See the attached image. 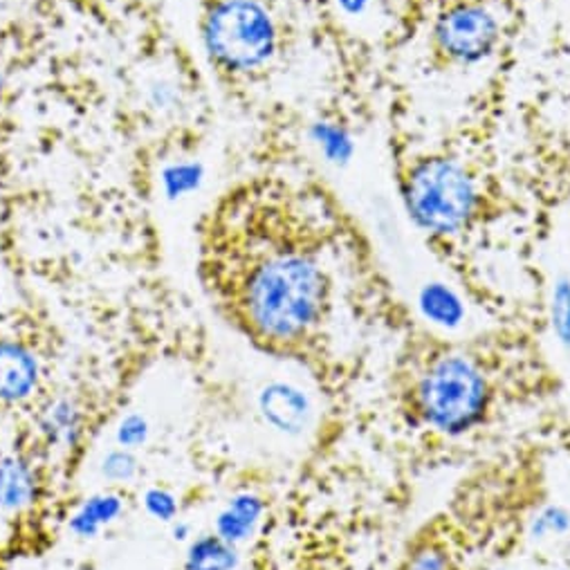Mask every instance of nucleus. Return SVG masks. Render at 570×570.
I'll use <instances>...</instances> for the list:
<instances>
[{
  "instance_id": "nucleus-7",
  "label": "nucleus",
  "mask_w": 570,
  "mask_h": 570,
  "mask_svg": "<svg viewBox=\"0 0 570 570\" xmlns=\"http://www.w3.org/2000/svg\"><path fill=\"white\" fill-rule=\"evenodd\" d=\"M261 404V413L265 415V420L276 426L278 432H299L304 430V424L308 420L311 413V404L306 400V395L291 386V384H269L261 391L258 397Z\"/></svg>"
},
{
  "instance_id": "nucleus-19",
  "label": "nucleus",
  "mask_w": 570,
  "mask_h": 570,
  "mask_svg": "<svg viewBox=\"0 0 570 570\" xmlns=\"http://www.w3.org/2000/svg\"><path fill=\"white\" fill-rule=\"evenodd\" d=\"M0 86H3V79H0Z\"/></svg>"
},
{
  "instance_id": "nucleus-11",
  "label": "nucleus",
  "mask_w": 570,
  "mask_h": 570,
  "mask_svg": "<svg viewBox=\"0 0 570 570\" xmlns=\"http://www.w3.org/2000/svg\"><path fill=\"white\" fill-rule=\"evenodd\" d=\"M124 512V501L119 494L112 492H99L77 508V512L70 517L68 528L79 539H95L101 528L115 523Z\"/></svg>"
},
{
  "instance_id": "nucleus-13",
  "label": "nucleus",
  "mask_w": 570,
  "mask_h": 570,
  "mask_svg": "<svg viewBox=\"0 0 570 570\" xmlns=\"http://www.w3.org/2000/svg\"><path fill=\"white\" fill-rule=\"evenodd\" d=\"M236 546L227 543L218 534H203L194 539L185 554V570H236Z\"/></svg>"
},
{
  "instance_id": "nucleus-10",
  "label": "nucleus",
  "mask_w": 570,
  "mask_h": 570,
  "mask_svg": "<svg viewBox=\"0 0 570 570\" xmlns=\"http://www.w3.org/2000/svg\"><path fill=\"white\" fill-rule=\"evenodd\" d=\"M397 570H461V559L448 537L430 532L411 541Z\"/></svg>"
},
{
  "instance_id": "nucleus-9",
  "label": "nucleus",
  "mask_w": 570,
  "mask_h": 570,
  "mask_svg": "<svg viewBox=\"0 0 570 570\" xmlns=\"http://www.w3.org/2000/svg\"><path fill=\"white\" fill-rule=\"evenodd\" d=\"M263 510L265 503L252 492H240L232 497L216 517V534L232 546L247 541L254 534Z\"/></svg>"
},
{
  "instance_id": "nucleus-5",
  "label": "nucleus",
  "mask_w": 570,
  "mask_h": 570,
  "mask_svg": "<svg viewBox=\"0 0 570 570\" xmlns=\"http://www.w3.org/2000/svg\"><path fill=\"white\" fill-rule=\"evenodd\" d=\"M274 26L256 0H225L207 21L212 55L232 70H254L274 50Z\"/></svg>"
},
{
  "instance_id": "nucleus-2",
  "label": "nucleus",
  "mask_w": 570,
  "mask_h": 570,
  "mask_svg": "<svg viewBox=\"0 0 570 570\" xmlns=\"http://www.w3.org/2000/svg\"><path fill=\"white\" fill-rule=\"evenodd\" d=\"M397 375L404 413L413 424L434 432L465 434L494 409V375L474 346L430 337Z\"/></svg>"
},
{
  "instance_id": "nucleus-8",
  "label": "nucleus",
  "mask_w": 570,
  "mask_h": 570,
  "mask_svg": "<svg viewBox=\"0 0 570 570\" xmlns=\"http://www.w3.org/2000/svg\"><path fill=\"white\" fill-rule=\"evenodd\" d=\"M39 481L32 465L10 454L0 459V512H21L37 501Z\"/></svg>"
},
{
  "instance_id": "nucleus-3",
  "label": "nucleus",
  "mask_w": 570,
  "mask_h": 570,
  "mask_svg": "<svg viewBox=\"0 0 570 570\" xmlns=\"http://www.w3.org/2000/svg\"><path fill=\"white\" fill-rule=\"evenodd\" d=\"M397 183L411 220L434 240H456L485 220L483 174L461 154L430 149L402 160Z\"/></svg>"
},
{
  "instance_id": "nucleus-12",
  "label": "nucleus",
  "mask_w": 570,
  "mask_h": 570,
  "mask_svg": "<svg viewBox=\"0 0 570 570\" xmlns=\"http://www.w3.org/2000/svg\"><path fill=\"white\" fill-rule=\"evenodd\" d=\"M41 432L50 445L72 450L81 439V411L66 397L55 400L41 413Z\"/></svg>"
},
{
  "instance_id": "nucleus-4",
  "label": "nucleus",
  "mask_w": 570,
  "mask_h": 570,
  "mask_svg": "<svg viewBox=\"0 0 570 570\" xmlns=\"http://www.w3.org/2000/svg\"><path fill=\"white\" fill-rule=\"evenodd\" d=\"M510 17L501 0H443L426 28L434 72L472 70L499 57L512 37Z\"/></svg>"
},
{
  "instance_id": "nucleus-17",
  "label": "nucleus",
  "mask_w": 570,
  "mask_h": 570,
  "mask_svg": "<svg viewBox=\"0 0 570 570\" xmlns=\"http://www.w3.org/2000/svg\"><path fill=\"white\" fill-rule=\"evenodd\" d=\"M568 514L559 508H548L543 514H539L534 530L539 534H548V532H563L568 528Z\"/></svg>"
},
{
  "instance_id": "nucleus-6",
  "label": "nucleus",
  "mask_w": 570,
  "mask_h": 570,
  "mask_svg": "<svg viewBox=\"0 0 570 570\" xmlns=\"http://www.w3.org/2000/svg\"><path fill=\"white\" fill-rule=\"evenodd\" d=\"M41 380L37 355L12 340L0 342V402L19 404L35 395Z\"/></svg>"
},
{
  "instance_id": "nucleus-16",
  "label": "nucleus",
  "mask_w": 570,
  "mask_h": 570,
  "mask_svg": "<svg viewBox=\"0 0 570 570\" xmlns=\"http://www.w3.org/2000/svg\"><path fill=\"white\" fill-rule=\"evenodd\" d=\"M145 508L147 512L165 523H174L178 517V501L171 492L163 490V488H151L145 494Z\"/></svg>"
},
{
  "instance_id": "nucleus-15",
  "label": "nucleus",
  "mask_w": 570,
  "mask_h": 570,
  "mask_svg": "<svg viewBox=\"0 0 570 570\" xmlns=\"http://www.w3.org/2000/svg\"><path fill=\"white\" fill-rule=\"evenodd\" d=\"M139 463L130 450H112L101 459V476L110 483H128L137 476Z\"/></svg>"
},
{
  "instance_id": "nucleus-1",
  "label": "nucleus",
  "mask_w": 570,
  "mask_h": 570,
  "mask_svg": "<svg viewBox=\"0 0 570 570\" xmlns=\"http://www.w3.org/2000/svg\"><path fill=\"white\" fill-rule=\"evenodd\" d=\"M227 196L220 214L240 227L225 285L238 324L281 353L328 340L353 236L340 234L326 194L263 180Z\"/></svg>"
},
{
  "instance_id": "nucleus-14",
  "label": "nucleus",
  "mask_w": 570,
  "mask_h": 570,
  "mask_svg": "<svg viewBox=\"0 0 570 570\" xmlns=\"http://www.w3.org/2000/svg\"><path fill=\"white\" fill-rule=\"evenodd\" d=\"M151 434V426L149 420L141 415V413H128L119 420L117 430H115V441L119 448L124 450H137L141 445H147Z\"/></svg>"
},
{
  "instance_id": "nucleus-18",
  "label": "nucleus",
  "mask_w": 570,
  "mask_h": 570,
  "mask_svg": "<svg viewBox=\"0 0 570 570\" xmlns=\"http://www.w3.org/2000/svg\"><path fill=\"white\" fill-rule=\"evenodd\" d=\"M189 537H191V528L187 523H183V521L174 523V539L176 541H187Z\"/></svg>"
}]
</instances>
